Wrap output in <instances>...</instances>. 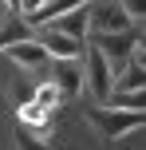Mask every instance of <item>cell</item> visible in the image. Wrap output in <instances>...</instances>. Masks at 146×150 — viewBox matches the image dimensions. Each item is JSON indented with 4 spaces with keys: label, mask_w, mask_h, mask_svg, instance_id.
<instances>
[{
    "label": "cell",
    "mask_w": 146,
    "mask_h": 150,
    "mask_svg": "<svg viewBox=\"0 0 146 150\" xmlns=\"http://www.w3.org/2000/svg\"><path fill=\"white\" fill-rule=\"evenodd\" d=\"M83 83H91V95L99 99V103H107V95H111V67H107V59H103L95 47H83Z\"/></svg>",
    "instance_id": "cell-7"
},
{
    "label": "cell",
    "mask_w": 146,
    "mask_h": 150,
    "mask_svg": "<svg viewBox=\"0 0 146 150\" xmlns=\"http://www.w3.org/2000/svg\"><path fill=\"white\" fill-rule=\"evenodd\" d=\"M16 150H51V146H47V138H39V134H32V130L16 127Z\"/></svg>",
    "instance_id": "cell-12"
},
{
    "label": "cell",
    "mask_w": 146,
    "mask_h": 150,
    "mask_svg": "<svg viewBox=\"0 0 146 150\" xmlns=\"http://www.w3.org/2000/svg\"><path fill=\"white\" fill-rule=\"evenodd\" d=\"M16 127L32 130V134L39 130V138H44V134H47V127H51V115H47V111H39L36 103H28V107H20V122H16Z\"/></svg>",
    "instance_id": "cell-11"
},
{
    "label": "cell",
    "mask_w": 146,
    "mask_h": 150,
    "mask_svg": "<svg viewBox=\"0 0 146 150\" xmlns=\"http://www.w3.org/2000/svg\"><path fill=\"white\" fill-rule=\"evenodd\" d=\"M47 83L63 99H75L83 91V59H47Z\"/></svg>",
    "instance_id": "cell-4"
},
{
    "label": "cell",
    "mask_w": 146,
    "mask_h": 150,
    "mask_svg": "<svg viewBox=\"0 0 146 150\" xmlns=\"http://www.w3.org/2000/svg\"><path fill=\"white\" fill-rule=\"evenodd\" d=\"M0 87H4L8 103H12L16 111H20V107H28L32 95H36V79H32L28 71H20L16 63H8V59H0Z\"/></svg>",
    "instance_id": "cell-5"
},
{
    "label": "cell",
    "mask_w": 146,
    "mask_h": 150,
    "mask_svg": "<svg viewBox=\"0 0 146 150\" xmlns=\"http://www.w3.org/2000/svg\"><path fill=\"white\" fill-rule=\"evenodd\" d=\"M134 4H91L87 24H91V36H118V32L134 28Z\"/></svg>",
    "instance_id": "cell-3"
},
{
    "label": "cell",
    "mask_w": 146,
    "mask_h": 150,
    "mask_svg": "<svg viewBox=\"0 0 146 150\" xmlns=\"http://www.w3.org/2000/svg\"><path fill=\"white\" fill-rule=\"evenodd\" d=\"M28 40H32V28L24 24V16H20V0H12L4 24H0V52H8L12 44H28Z\"/></svg>",
    "instance_id": "cell-8"
},
{
    "label": "cell",
    "mask_w": 146,
    "mask_h": 150,
    "mask_svg": "<svg viewBox=\"0 0 146 150\" xmlns=\"http://www.w3.org/2000/svg\"><path fill=\"white\" fill-rule=\"evenodd\" d=\"M8 63H16L20 71H44L47 67V52L36 44V40H28V44H12L8 47Z\"/></svg>",
    "instance_id": "cell-10"
},
{
    "label": "cell",
    "mask_w": 146,
    "mask_h": 150,
    "mask_svg": "<svg viewBox=\"0 0 146 150\" xmlns=\"http://www.w3.org/2000/svg\"><path fill=\"white\" fill-rule=\"evenodd\" d=\"M138 40H142V28H138V24H134V28H126V32H118V36H91V47L107 59L111 79H115V75L123 71L134 55H138Z\"/></svg>",
    "instance_id": "cell-1"
},
{
    "label": "cell",
    "mask_w": 146,
    "mask_h": 150,
    "mask_svg": "<svg viewBox=\"0 0 146 150\" xmlns=\"http://www.w3.org/2000/svg\"><path fill=\"white\" fill-rule=\"evenodd\" d=\"M39 47L47 52V59H83V47L87 44H75V40H63V36H55V32H39V36H32Z\"/></svg>",
    "instance_id": "cell-9"
},
{
    "label": "cell",
    "mask_w": 146,
    "mask_h": 150,
    "mask_svg": "<svg viewBox=\"0 0 146 150\" xmlns=\"http://www.w3.org/2000/svg\"><path fill=\"white\" fill-rule=\"evenodd\" d=\"M87 12H91V4H67L47 24V32H55L63 40H75V44H87Z\"/></svg>",
    "instance_id": "cell-6"
},
{
    "label": "cell",
    "mask_w": 146,
    "mask_h": 150,
    "mask_svg": "<svg viewBox=\"0 0 146 150\" xmlns=\"http://www.w3.org/2000/svg\"><path fill=\"white\" fill-rule=\"evenodd\" d=\"M87 122H91L95 130H99L107 142H115V138H123L126 130H142L146 127V115L142 111H111V107H87Z\"/></svg>",
    "instance_id": "cell-2"
}]
</instances>
